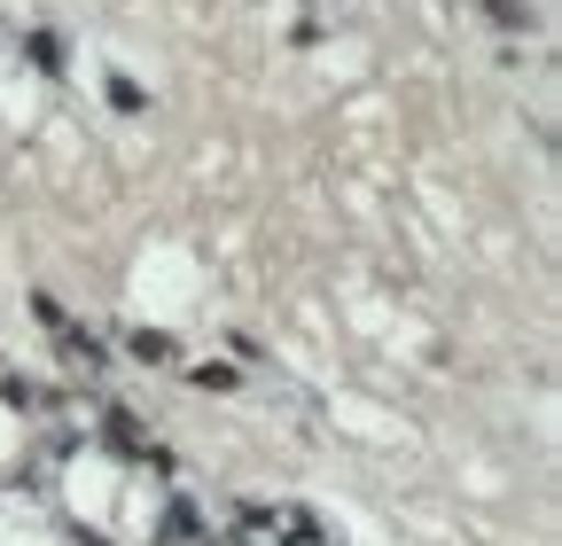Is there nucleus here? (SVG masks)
I'll return each mask as SVG.
<instances>
[{"label": "nucleus", "mask_w": 562, "mask_h": 546, "mask_svg": "<svg viewBox=\"0 0 562 546\" xmlns=\"http://www.w3.org/2000/svg\"><path fill=\"white\" fill-rule=\"evenodd\" d=\"M281 546H328V538L321 531H297V538H281Z\"/></svg>", "instance_id": "5"}, {"label": "nucleus", "mask_w": 562, "mask_h": 546, "mask_svg": "<svg viewBox=\"0 0 562 546\" xmlns=\"http://www.w3.org/2000/svg\"><path fill=\"white\" fill-rule=\"evenodd\" d=\"M55 344H63V367H70V375H102V344H94V335H79V328L63 320Z\"/></svg>", "instance_id": "2"}, {"label": "nucleus", "mask_w": 562, "mask_h": 546, "mask_svg": "<svg viewBox=\"0 0 562 546\" xmlns=\"http://www.w3.org/2000/svg\"><path fill=\"white\" fill-rule=\"evenodd\" d=\"M484 16H492V24H508V32H516V24H524V32L539 24V16H531V0H484Z\"/></svg>", "instance_id": "4"}, {"label": "nucleus", "mask_w": 562, "mask_h": 546, "mask_svg": "<svg viewBox=\"0 0 562 546\" xmlns=\"http://www.w3.org/2000/svg\"><path fill=\"white\" fill-rule=\"evenodd\" d=\"M149 546H220V523H211V508H203V500L172 492V500H165V515H157V531H149Z\"/></svg>", "instance_id": "1"}, {"label": "nucleus", "mask_w": 562, "mask_h": 546, "mask_svg": "<svg viewBox=\"0 0 562 546\" xmlns=\"http://www.w3.org/2000/svg\"><path fill=\"white\" fill-rule=\"evenodd\" d=\"M125 352H133L140 367H172V360H180V352L165 344V335H149V328H140V335H133V344H125Z\"/></svg>", "instance_id": "3"}]
</instances>
